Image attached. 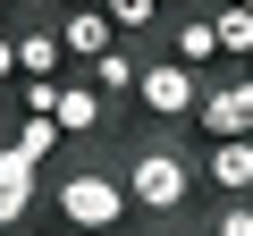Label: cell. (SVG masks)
Here are the masks:
<instances>
[{
  "label": "cell",
  "instance_id": "cell-1",
  "mask_svg": "<svg viewBox=\"0 0 253 236\" xmlns=\"http://www.w3.org/2000/svg\"><path fill=\"white\" fill-rule=\"evenodd\" d=\"M51 211H59V228H76V236H118L126 228V177H110V169H68L59 186H51Z\"/></svg>",
  "mask_w": 253,
  "mask_h": 236
},
{
  "label": "cell",
  "instance_id": "cell-2",
  "mask_svg": "<svg viewBox=\"0 0 253 236\" xmlns=\"http://www.w3.org/2000/svg\"><path fill=\"white\" fill-rule=\"evenodd\" d=\"M118 177H126V202H135V211H152V219H177V211L194 202V177H203V169H194L177 144H144V152L126 160Z\"/></svg>",
  "mask_w": 253,
  "mask_h": 236
},
{
  "label": "cell",
  "instance_id": "cell-3",
  "mask_svg": "<svg viewBox=\"0 0 253 236\" xmlns=\"http://www.w3.org/2000/svg\"><path fill=\"white\" fill-rule=\"evenodd\" d=\"M194 101H203V76L186 68V59H144V76H135V110L144 118H161V127H177V118H194Z\"/></svg>",
  "mask_w": 253,
  "mask_h": 236
},
{
  "label": "cell",
  "instance_id": "cell-4",
  "mask_svg": "<svg viewBox=\"0 0 253 236\" xmlns=\"http://www.w3.org/2000/svg\"><path fill=\"white\" fill-rule=\"evenodd\" d=\"M194 127H203L211 144H236V135H253V68H245V76H228V84H203V101H194Z\"/></svg>",
  "mask_w": 253,
  "mask_h": 236
},
{
  "label": "cell",
  "instance_id": "cell-5",
  "mask_svg": "<svg viewBox=\"0 0 253 236\" xmlns=\"http://www.w3.org/2000/svg\"><path fill=\"white\" fill-rule=\"evenodd\" d=\"M34 194H42V169H34L17 144H0V236L34 219Z\"/></svg>",
  "mask_w": 253,
  "mask_h": 236
},
{
  "label": "cell",
  "instance_id": "cell-6",
  "mask_svg": "<svg viewBox=\"0 0 253 236\" xmlns=\"http://www.w3.org/2000/svg\"><path fill=\"white\" fill-rule=\"evenodd\" d=\"M101 127H110V93H101L93 76H84V84H59V135L84 144V135H101Z\"/></svg>",
  "mask_w": 253,
  "mask_h": 236
},
{
  "label": "cell",
  "instance_id": "cell-7",
  "mask_svg": "<svg viewBox=\"0 0 253 236\" xmlns=\"http://www.w3.org/2000/svg\"><path fill=\"white\" fill-rule=\"evenodd\" d=\"M59 42H68V51H76V59L93 68V59H101L110 42H126V34L110 26V9H68V17H59Z\"/></svg>",
  "mask_w": 253,
  "mask_h": 236
},
{
  "label": "cell",
  "instance_id": "cell-8",
  "mask_svg": "<svg viewBox=\"0 0 253 236\" xmlns=\"http://www.w3.org/2000/svg\"><path fill=\"white\" fill-rule=\"evenodd\" d=\"M203 177H211L219 194H253V135H236V144H211V152H203Z\"/></svg>",
  "mask_w": 253,
  "mask_h": 236
},
{
  "label": "cell",
  "instance_id": "cell-9",
  "mask_svg": "<svg viewBox=\"0 0 253 236\" xmlns=\"http://www.w3.org/2000/svg\"><path fill=\"white\" fill-rule=\"evenodd\" d=\"M169 59H186V68L203 76V68L219 59V26H211V17H177V42H169Z\"/></svg>",
  "mask_w": 253,
  "mask_h": 236
},
{
  "label": "cell",
  "instance_id": "cell-10",
  "mask_svg": "<svg viewBox=\"0 0 253 236\" xmlns=\"http://www.w3.org/2000/svg\"><path fill=\"white\" fill-rule=\"evenodd\" d=\"M59 59H68L59 26H26V34H17V68H26V76H59Z\"/></svg>",
  "mask_w": 253,
  "mask_h": 236
},
{
  "label": "cell",
  "instance_id": "cell-11",
  "mask_svg": "<svg viewBox=\"0 0 253 236\" xmlns=\"http://www.w3.org/2000/svg\"><path fill=\"white\" fill-rule=\"evenodd\" d=\"M135 76H144V59H135V51H126V42H110V51L93 59V84H101L110 101H118V93H135Z\"/></svg>",
  "mask_w": 253,
  "mask_h": 236
},
{
  "label": "cell",
  "instance_id": "cell-12",
  "mask_svg": "<svg viewBox=\"0 0 253 236\" xmlns=\"http://www.w3.org/2000/svg\"><path fill=\"white\" fill-rule=\"evenodd\" d=\"M211 26H219V59H245L253 51V9H245V0H219Z\"/></svg>",
  "mask_w": 253,
  "mask_h": 236
},
{
  "label": "cell",
  "instance_id": "cell-13",
  "mask_svg": "<svg viewBox=\"0 0 253 236\" xmlns=\"http://www.w3.org/2000/svg\"><path fill=\"white\" fill-rule=\"evenodd\" d=\"M59 144H68V135H59V118H17V152H26L34 169H42V160H51Z\"/></svg>",
  "mask_w": 253,
  "mask_h": 236
},
{
  "label": "cell",
  "instance_id": "cell-14",
  "mask_svg": "<svg viewBox=\"0 0 253 236\" xmlns=\"http://www.w3.org/2000/svg\"><path fill=\"white\" fill-rule=\"evenodd\" d=\"M110 26H118L126 42H135V34H152V26H161V0H110Z\"/></svg>",
  "mask_w": 253,
  "mask_h": 236
},
{
  "label": "cell",
  "instance_id": "cell-15",
  "mask_svg": "<svg viewBox=\"0 0 253 236\" xmlns=\"http://www.w3.org/2000/svg\"><path fill=\"white\" fill-rule=\"evenodd\" d=\"M211 236H253V194H219V211H211Z\"/></svg>",
  "mask_w": 253,
  "mask_h": 236
},
{
  "label": "cell",
  "instance_id": "cell-16",
  "mask_svg": "<svg viewBox=\"0 0 253 236\" xmlns=\"http://www.w3.org/2000/svg\"><path fill=\"white\" fill-rule=\"evenodd\" d=\"M26 68H17V34H0V84H17Z\"/></svg>",
  "mask_w": 253,
  "mask_h": 236
},
{
  "label": "cell",
  "instance_id": "cell-17",
  "mask_svg": "<svg viewBox=\"0 0 253 236\" xmlns=\"http://www.w3.org/2000/svg\"><path fill=\"white\" fill-rule=\"evenodd\" d=\"M68 9H110V0H68Z\"/></svg>",
  "mask_w": 253,
  "mask_h": 236
},
{
  "label": "cell",
  "instance_id": "cell-18",
  "mask_svg": "<svg viewBox=\"0 0 253 236\" xmlns=\"http://www.w3.org/2000/svg\"><path fill=\"white\" fill-rule=\"evenodd\" d=\"M161 9H177V0H161Z\"/></svg>",
  "mask_w": 253,
  "mask_h": 236
},
{
  "label": "cell",
  "instance_id": "cell-19",
  "mask_svg": "<svg viewBox=\"0 0 253 236\" xmlns=\"http://www.w3.org/2000/svg\"><path fill=\"white\" fill-rule=\"evenodd\" d=\"M245 9H253V0H245Z\"/></svg>",
  "mask_w": 253,
  "mask_h": 236
},
{
  "label": "cell",
  "instance_id": "cell-20",
  "mask_svg": "<svg viewBox=\"0 0 253 236\" xmlns=\"http://www.w3.org/2000/svg\"><path fill=\"white\" fill-rule=\"evenodd\" d=\"M245 59H253V51H245Z\"/></svg>",
  "mask_w": 253,
  "mask_h": 236
},
{
  "label": "cell",
  "instance_id": "cell-21",
  "mask_svg": "<svg viewBox=\"0 0 253 236\" xmlns=\"http://www.w3.org/2000/svg\"><path fill=\"white\" fill-rule=\"evenodd\" d=\"M68 236H76V228H68Z\"/></svg>",
  "mask_w": 253,
  "mask_h": 236
}]
</instances>
